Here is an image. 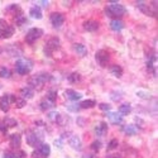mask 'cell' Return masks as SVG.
Segmentation results:
<instances>
[{"mask_svg":"<svg viewBox=\"0 0 158 158\" xmlns=\"http://www.w3.org/2000/svg\"><path fill=\"white\" fill-rule=\"evenodd\" d=\"M49 78H51V76H49L47 72H41V73L33 76L32 78H29L28 84H29L31 89L34 87V89H37V90H41L42 86L44 85V82H47Z\"/></svg>","mask_w":158,"mask_h":158,"instance_id":"obj_1","label":"cell"},{"mask_svg":"<svg viewBox=\"0 0 158 158\" xmlns=\"http://www.w3.org/2000/svg\"><path fill=\"white\" fill-rule=\"evenodd\" d=\"M105 13L110 17V18H119V17H123V14L125 13V8L120 4V3H110V5L105 9Z\"/></svg>","mask_w":158,"mask_h":158,"instance_id":"obj_2","label":"cell"},{"mask_svg":"<svg viewBox=\"0 0 158 158\" xmlns=\"http://www.w3.org/2000/svg\"><path fill=\"white\" fill-rule=\"evenodd\" d=\"M32 67H33V63L28 58H19L15 63V71L19 75H23V76L28 75L32 71Z\"/></svg>","mask_w":158,"mask_h":158,"instance_id":"obj_3","label":"cell"},{"mask_svg":"<svg viewBox=\"0 0 158 158\" xmlns=\"http://www.w3.org/2000/svg\"><path fill=\"white\" fill-rule=\"evenodd\" d=\"M137 4L143 14L149 15V17H157V6H154V4H157V2L156 3L152 2L153 5H147L144 2H137Z\"/></svg>","mask_w":158,"mask_h":158,"instance_id":"obj_4","label":"cell"},{"mask_svg":"<svg viewBox=\"0 0 158 158\" xmlns=\"http://www.w3.org/2000/svg\"><path fill=\"white\" fill-rule=\"evenodd\" d=\"M13 34H14V28L9 25L5 20L0 19V38L6 39V38H10Z\"/></svg>","mask_w":158,"mask_h":158,"instance_id":"obj_5","label":"cell"},{"mask_svg":"<svg viewBox=\"0 0 158 158\" xmlns=\"http://www.w3.org/2000/svg\"><path fill=\"white\" fill-rule=\"evenodd\" d=\"M58 48H60V39H58V38H56V37H53V38L48 39V42L46 43V47H44V53H46L48 57H51V55L53 53V52H55L56 49H58Z\"/></svg>","mask_w":158,"mask_h":158,"instance_id":"obj_6","label":"cell"},{"mask_svg":"<svg viewBox=\"0 0 158 158\" xmlns=\"http://www.w3.org/2000/svg\"><path fill=\"white\" fill-rule=\"evenodd\" d=\"M42 35H43V31L42 29H39V28H32V29L28 31L27 35H25V42L32 44V43H34L37 41L38 38H41Z\"/></svg>","mask_w":158,"mask_h":158,"instance_id":"obj_7","label":"cell"},{"mask_svg":"<svg viewBox=\"0 0 158 158\" xmlns=\"http://www.w3.org/2000/svg\"><path fill=\"white\" fill-rule=\"evenodd\" d=\"M95 58H96V61L99 62V64L102 66V67H105V66H106V64L109 63V61H110L109 53H108L106 51H104V49H100V51L96 52Z\"/></svg>","mask_w":158,"mask_h":158,"instance_id":"obj_8","label":"cell"},{"mask_svg":"<svg viewBox=\"0 0 158 158\" xmlns=\"http://www.w3.org/2000/svg\"><path fill=\"white\" fill-rule=\"evenodd\" d=\"M64 22V17L61 13H52L51 14V23L55 28H60Z\"/></svg>","mask_w":158,"mask_h":158,"instance_id":"obj_9","label":"cell"},{"mask_svg":"<svg viewBox=\"0 0 158 158\" xmlns=\"http://www.w3.org/2000/svg\"><path fill=\"white\" fill-rule=\"evenodd\" d=\"M27 142H28L29 146H32V147L41 146L39 137H37V134L34 133V131H28V133H27Z\"/></svg>","mask_w":158,"mask_h":158,"instance_id":"obj_10","label":"cell"},{"mask_svg":"<svg viewBox=\"0 0 158 158\" xmlns=\"http://www.w3.org/2000/svg\"><path fill=\"white\" fill-rule=\"evenodd\" d=\"M69 144H70V147L73 148L75 151H81V149H82L81 139L78 138L77 135H72V137L69 139Z\"/></svg>","mask_w":158,"mask_h":158,"instance_id":"obj_11","label":"cell"},{"mask_svg":"<svg viewBox=\"0 0 158 158\" xmlns=\"http://www.w3.org/2000/svg\"><path fill=\"white\" fill-rule=\"evenodd\" d=\"M84 29L86 32H95L99 29V22L96 20H86L84 23Z\"/></svg>","mask_w":158,"mask_h":158,"instance_id":"obj_12","label":"cell"},{"mask_svg":"<svg viewBox=\"0 0 158 158\" xmlns=\"http://www.w3.org/2000/svg\"><path fill=\"white\" fill-rule=\"evenodd\" d=\"M9 142H10V147L19 148L20 144H22V137L19 134H11L9 138Z\"/></svg>","mask_w":158,"mask_h":158,"instance_id":"obj_13","label":"cell"},{"mask_svg":"<svg viewBox=\"0 0 158 158\" xmlns=\"http://www.w3.org/2000/svg\"><path fill=\"white\" fill-rule=\"evenodd\" d=\"M108 133V125H106V123H100L96 128H95V134L98 135V137H102V135H105Z\"/></svg>","mask_w":158,"mask_h":158,"instance_id":"obj_14","label":"cell"},{"mask_svg":"<svg viewBox=\"0 0 158 158\" xmlns=\"http://www.w3.org/2000/svg\"><path fill=\"white\" fill-rule=\"evenodd\" d=\"M64 94H66V96H67L71 101H77V100L81 99V94L77 93V91H75V90H71V89L70 90H66Z\"/></svg>","mask_w":158,"mask_h":158,"instance_id":"obj_15","label":"cell"},{"mask_svg":"<svg viewBox=\"0 0 158 158\" xmlns=\"http://www.w3.org/2000/svg\"><path fill=\"white\" fill-rule=\"evenodd\" d=\"M10 108V101H9V95H4L0 98V109L3 111H8Z\"/></svg>","mask_w":158,"mask_h":158,"instance_id":"obj_16","label":"cell"},{"mask_svg":"<svg viewBox=\"0 0 158 158\" xmlns=\"http://www.w3.org/2000/svg\"><path fill=\"white\" fill-rule=\"evenodd\" d=\"M110 28H111L113 31H115V32H119V31H122V29L124 28V24H123V22L119 20V19H113V20L110 22Z\"/></svg>","mask_w":158,"mask_h":158,"instance_id":"obj_17","label":"cell"},{"mask_svg":"<svg viewBox=\"0 0 158 158\" xmlns=\"http://www.w3.org/2000/svg\"><path fill=\"white\" fill-rule=\"evenodd\" d=\"M20 95H22V99H24V100L25 99H32L34 96V91L31 87H24V89L20 90Z\"/></svg>","mask_w":158,"mask_h":158,"instance_id":"obj_18","label":"cell"},{"mask_svg":"<svg viewBox=\"0 0 158 158\" xmlns=\"http://www.w3.org/2000/svg\"><path fill=\"white\" fill-rule=\"evenodd\" d=\"M73 49L76 51V53H77L78 56H81V57L86 56V53H87V48H86L84 44H81V43L73 44Z\"/></svg>","mask_w":158,"mask_h":158,"instance_id":"obj_19","label":"cell"},{"mask_svg":"<svg viewBox=\"0 0 158 158\" xmlns=\"http://www.w3.org/2000/svg\"><path fill=\"white\" fill-rule=\"evenodd\" d=\"M110 72L113 76H115L116 78H120L123 76V69L120 67L119 64H113L110 67Z\"/></svg>","mask_w":158,"mask_h":158,"instance_id":"obj_20","label":"cell"},{"mask_svg":"<svg viewBox=\"0 0 158 158\" xmlns=\"http://www.w3.org/2000/svg\"><path fill=\"white\" fill-rule=\"evenodd\" d=\"M109 120L113 124H120L123 122V116L119 113H110L109 114Z\"/></svg>","mask_w":158,"mask_h":158,"instance_id":"obj_21","label":"cell"},{"mask_svg":"<svg viewBox=\"0 0 158 158\" xmlns=\"http://www.w3.org/2000/svg\"><path fill=\"white\" fill-rule=\"evenodd\" d=\"M29 14L34 19H42V10L38 6H32L31 10H29Z\"/></svg>","mask_w":158,"mask_h":158,"instance_id":"obj_22","label":"cell"},{"mask_svg":"<svg viewBox=\"0 0 158 158\" xmlns=\"http://www.w3.org/2000/svg\"><path fill=\"white\" fill-rule=\"evenodd\" d=\"M39 152H41L44 157H47V156H49V153H51V148H49V144H47V143H41V146H39V149H38Z\"/></svg>","mask_w":158,"mask_h":158,"instance_id":"obj_23","label":"cell"},{"mask_svg":"<svg viewBox=\"0 0 158 158\" xmlns=\"http://www.w3.org/2000/svg\"><path fill=\"white\" fill-rule=\"evenodd\" d=\"M138 131V128H137V125H127L125 128H124V133L127 134V135H134L135 133Z\"/></svg>","mask_w":158,"mask_h":158,"instance_id":"obj_24","label":"cell"},{"mask_svg":"<svg viewBox=\"0 0 158 158\" xmlns=\"http://www.w3.org/2000/svg\"><path fill=\"white\" fill-rule=\"evenodd\" d=\"M131 111V106L130 104H123L119 106V114L120 115H128Z\"/></svg>","mask_w":158,"mask_h":158,"instance_id":"obj_25","label":"cell"},{"mask_svg":"<svg viewBox=\"0 0 158 158\" xmlns=\"http://www.w3.org/2000/svg\"><path fill=\"white\" fill-rule=\"evenodd\" d=\"M17 124H18V122L14 119V118L8 116V118H5V119H4V125L6 128H14V127H17Z\"/></svg>","mask_w":158,"mask_h":158,"instance_id":"obj_26","label":"cell"},{"mask_svg":"<svg viewBox=\"0 0 158 158\" xmlns=\"http://www.w3.org/2000/svg\"><path fill=\"white\" fill-rule=\"evenodd\" d=\"M81 75L78 73V72H73V73H71L70 76H69V81L71 82V84H77V82H80L81 81Z\"/></svg>","mask_w":158,"mask_h":158,"instance_id":"obj_27","label":"cell"},{"mask_svg":"<svg viewBox=\"0 0 158 158\" xmlns=\"http://www.w3.org/2000/svg\"><path fill=\"white\" fill-rule=\"evenodd\" d=\"M78 106H80L81 109H91V108L95 106V101L94 100H85L78 105Z\"/></svg>","mask_w":158,"mask_h":158,"instance_id":"obj_28","label":"cell"},{"mask_svg":"<svg viewBox=\"0 0 158 158\" xmlns=\"http://www.w3.org/2000/svg\"><path fill=\"white\" fill-rule=\"evenodd\" d=\"M52 106H55V102H52V101H49V100H44V101L41 102V109H42V110H48V109H51Z\"/></svg>","mask_w":158,"mask_h":158,"instance_id":"obj_29","label":"cell"},{"mask_svg":"<svg viewBox=\"0 0 158 158\" xmlns=\"http://www.w3.org/2000/svg\"><path fill=\"white\" fill-rule=\"evenodd\" d=\"M56 99H57V93H56L55 90H49L48 93H47V100H49V101H52V102H55Z\"/></svg>","mask_w":158,"mask_h":158,"instance_id":"obj_30","label":"cell"},{"mask_svg":"<svg viewBox=\"0 0 158 158\" xmlns=\"http://www.w3.org/2000/svg\"><path fill=\"white\" fill-rule=\"evenodd\" d=\"M48 119H49L51 122H58L60 114H58L57 111H51V113H48Z\"/></svg>","mask_w":158,"mask_h":158,"instance_id":"obj_31","label":"cell"},{"mask_svg":"<svg viewBox=\"0 0 158 158\" xmlns=\"http://www.w3.org/2000/svg\"><path fill=\"white\" fill-rule=\"evenodd\" d=\"M0 77H3V78L10 77V70L6 69V67H2L0 69Z\"/></svg>","mask_w":158,"mask_h":158,"instance_id":"obj_32","label":"cell"},{"mask_svg":"<svg viewBox=\"0 0 158 158\" xmlns=\"http://www.w3.org/2000/svg\"><path fill=\"white\" fill-rule=\"evenodd\" d=\"M118 144H119V142H118L116 139H111V140L109 142V144H108V149H109V151L115 149V148L118 147Z\"/></svg>","mask_w":158,"mask_h":158,"instance_id":"obj_33","label":"cell"},{"mask_svg":"<svg viewBox=\"0 0 158 158\" xmlns=\"http://www.w3.org/2000/svg\"><path fill=\"white\" fill-rule=\"evenodd\" d=\"M100 147H101V143L99 140H95V142L91 143V149L95 151V152H99L100 151Z\"/></svg>","mask_w":158,"mask_h":158,"instance_id":"obj_34","label":"cell"},{"mask_svg":"<svg viewBox=\"0 0 158 158\" xmlns=\"http://www.w3.org/2000/svg\"><path fill=\"white\" fill-rule=\"evenodd\" d=\"M15 105H17V108L18 109H20V108H23V106H25V100L24 99H17L15 100Z\"/></svg>","mask_w":158,"mask_h":158,"instance_id":"obj_35","label":"cell"},{"mask_svg":"<svg viewBox=\"0 0 158 158\" xmlns=\"http://www.w3.org/2000/svg\"><path fill=\"white\" fill-rule=\"evenodd\" d=\"M99 108H100V110H104V111H109L111 106H110L109 104H105V102H102V104H100V105H99Z\"/></svg>","mask_w":158,"mask_h":158,"instance_id":"obj_36","label":"cell"},{"mask_svg":"<svg viewBox=\"0 0 158 158\" xmlns=\"http://www.w3.org/2000/svg\"><path fill=\"white\" fill-rule=\"evenodd\" d=\"M15 20H17L18 25H22V24H24V23H25V18H24V15H17Z\"/></svg>","mask_w":158,"mask_h":158,"instance_id":"obj_37","label":"cell"},{"mask_svg":"<svg viewBox=\"0 0 158 158\" xmlns=\"http://www.w3.org/2000/svg\"><path fill=\"white\" fill-rule=\"evenodd\" d=\"M14 158H25V152L24 151L14 152Z\"/></svg>","mask_w":158,"mask_h":158,"instance_id":"obj_38","label":"cell"},{"mask_svg":"<svg viewBox=\"0 0 158 158\" xmlns=\"http://www.w3.org/2000/svg\"><path fill=\"white\" fill-rule=\"evenodd\" d=\"M32 158H46L41 152L39 151H34L33 153H32Z\"/></svg>","mask_w":158,"mask_h":158,"instance_id":"obj_39","label":"cell"},{"mask_svg":"<svg viewBox=\"0 0 158 158\" xmlns=\"http://www.w3.org/2000/svg\"><path fill=\"white\" fill-rule=\"evenodd\" d=\"M3 158H14V152H10V151H6V152H4V154H3Z\"/></svg>","mask_w":158,"mask_h":158,"instance_id":"obj_40","label":"cell"},{"mask_svg":"<svg viewBox=\"0 0 158 158\" xmlns=\"http://www.w3.org/2000/svg\"><path fill=\"white\" fill-rule=\"evenodd\" d=\"M108 158H123L120 154H113V156H109Z\"/></svg>","mask_w":158,"mask_h":158,"instance_id":"obj_41","label":"cell"},{"mask_svg":"<svg viewBox=\"0 0 158 158\" xmlns=\"http://www.w3.org/2000/svg\"><path fill=\"white\" fill-rule=\"evenodd\" d=\"M42 4V6H48V2H39Z\"/></svg>","mask_w":158,"mask_h":158,"instance_id":"obj_42","label":"cell"},{"mask_svg":"<svg viewBox=\"0 0 158 158\" xmlns=\"http://www.w3.org/2000/svg\"><path fill=\"white\" fill-rule=\"evenodd\" d=\"M85 158H94V157H93V156H90V154H89V156H86Z\"/></svg>","mask_w":158,"mask_h":158,"instance_id":"obj_43","label":"cell"},{"mask_svg":"<svg viewBox=\"0 0 158 158\" xmlns=\"http://www.w3.org/2000/svg\"><path fill=\"white\" fill-rule=\"evenodd\" d=\"M0 51H2V49H0Z\"/></svg>","mask_w":158,"mask_h":158,"instance_id":"obj_44","label":"cell"}]
</instances>
